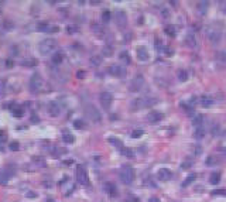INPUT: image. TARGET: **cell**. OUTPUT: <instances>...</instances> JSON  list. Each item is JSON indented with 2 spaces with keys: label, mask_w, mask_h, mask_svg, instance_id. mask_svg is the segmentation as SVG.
Segmentation results:
<instances>
[{
  "label": "cell",
  "mask_w": 226,
  "mask_h": 202,
  "mask_svg": "<svg viewBox=\"0 0 226 202\" xmlns=\"http://www.w3.org/2000/svg\"><path fill=\"white\" fill-rule=\"evenodd\" d=\"M62 140L67 144H72V143H75V136L72 133H69L68 130H64L62 131Z\"/></svg>",
  "instance_id": "e0dca14e"
},
{
  "label": "cell",
  "mask_w": 226,
  "mask_h": 202,
  "mask_svg": "<svg viewBox=\"0 0 226 202\" xmlns=\"http://www.w3.org/2000/svg\"><path fill=\"white\" fill-rule=\"evenodd\" d=\"M203 136H205V129H203V126L195 129V139H202Z\"/></svg>",
  "instance_id": "484cf974"
},
{
  "label": "cell",
  "mask_w": 226,
  "mask_h": 202,
  "mask_svg": "<svg viewBox=\"0 0 226 202\" xmlns=\"http://www.w3.org/2000/svg\"><path fill=\"white\" fill-rule=\"evenodd\" d=\"M154 103H155V100H148V99H144V98H138V99L133 100L130 108H132L133 112H136V110H140V109H143V108H147V106L154 105Z\"/></svg>",
  "instance_id": "277c9868"
},
{
  "label": "cell",
  "mask_w": 226,
  "mask_h": 202,
  "mask_svg": "<svg viewBox=\"0 0 226 202\" xmlns=\"http://www.w3.org/2000/svg\"><path fill=\"white\" fill-rule=\"evenodd\" d=\"M13 64H14V62H13L11 60H7V61H6V66H7V68H13Z\"/></svg>",
  "instance_id": "b9f144b4"
},
{
  "label": "cell",
  "mask_w": 226,
  "mask_h": 202,
  "mask_svg": "<svg viewBox=\"0 0 226 202\" xmlns=\"http://www.w3.org/2000/svg\"><path fill=\"white\" fill-rule=\"evenodd\" d=\"M120 60H121V61H124L126 64H130V57H129V54H127L126 51L120 52Z\"/></svg>",
  "instance_id": "836d02e7"
},
{
  "label": "cell",
  "mask_w": 226,
  "mask_h": 202,
  "mask_svg": "<svg viewBox=\"0 0 226 202\" xmlns=\"http://www.w3.org/2000/svg\"><path fill=\"white\" fill-rule=\"evenodd\" d=\"M8 147H10L11 151H17L20 148V146H19V143H17V141H13V143H10V146H8Z\"/></svg>",
  "instance_id": "74e56055"
},
{
  "label": "cell",
  "mask_w": 226,
  "mask_h": 202,
  "mask_svg": "<svg viewBox=\"0 0 226 202\" xmlns=\"http://www.w3.org/2000/svg\"><path fill=\"white\" fill-rule=\"evenodd\" d=\"M90 64H92L93 66L100 65V64H102V57H100V55H95V57H92V58H90Z\"/></svg>",
  "instance_id": "4316f807"
},
{
  "label": "cell",
  "mask_w": 226,
  "mask_h": 202,
  "mask_svg": "<svg viewBox=\"0 0 226 202\" xmlns=\"http://www.w3.org/2000/svg\"><path fill=\"white\" fill-rule=\"evenodd\" d=\"M73 127L75 129H83L85 127V122L83 120H81V119L73 120Z\"/></svg>",
  "instance_id": "4dcf8cb0"
},
{
  "label": "cell",
  "mask_w": 226,
  "mask_h": 202,
  "mask_svg": "<svg viewBox=\"0 0 226 202\" xmlns=\"http://www.w3.org/2000/svg\"><path fill=\"white\" fill-rule=\"evenodd\" d=\"M7 179H8V175L0 170V184H6V182H7Z\"/></svg>",
  "instance_id": "e575fe53"
},
{
  "label": "cell",
  "mask_w": 226,
  "mask_h": 202,
  "mask_svg": "<svg viewBox=\"0 0 226 202\" xmlns=\"http://www.w3.org/2000/svg\"><path fill=\"white\" fill-rule=\"evenodd\" d=\"M143 133H144V131L138 129V130H134V131H133V133H132V137H133V139H138V137L143 136Z\"/></svg>",
  "instance_id": "d590c367"
},
{
  "label": "cell",
  "mask_w": 226,
  "mask_h": 202,
  "mask_svg": "<svg viewBox=\"0 0 226 202\" xmlns=\"http://www.w3.org/2000/svg\"><path fill=\"white\" fill-rule=\"evenodd\" d=\"M208 38H209V41H211L212 44H219L220 33L219 31H211V33H209V35H208Z\"/></svg>",
  "instance_id": "ac0fdd59"
},
{
  "label": "cell",
  "mask_w": 226,
  "mask_h": 202,
  "mask_svg": "<svg viewBox=\"0 0 226 202\" xmlns=\"http://www.w3.org/2000/svg\"><path fill=\"white\" fill-rule=\"evenodd\" d=\"M220 160L216 156H209L208 158H206V164L208 165H215V164H219Z\"/></svg>",
  "instance_id": "d4e9b609"
},
{
  "label": "cell",
  "mask_w": 226,
  "mask_h": 202,
  "mask_svg": "<svg viewBox=\"0 0 226 202\" xmlns=\"http://www.w3.org/2000/svg\"><path fill=\"white\" fill-rule=\"evenodd\" d=\"M99 102H100L102 108H103L105 110L110 109V106H112V102H113L112 93H109V92H102V93L99 95Z\"/></svg>",
  "instance_id": "52a82bcc"
},
{
  "label": "cell",
  "mask_w": 226,
  "mask_h": 202,
  "mask_svg": "<svg viewBox=\"0 0 226 202\" xmlns=\"http://www.w3.org/2000/svg\"><path fill=\"white\" fill-rule=\"evenodd\" d=\"M76 181L81 185H89V177H88L86 168L83 165H78L76 167Z\"/></svg>",
  "instance_id": "5b68a950"
},
{
  "label": "cell",
  "mask_w": 226,
  "mask_h": 202,
  "mask_svg": "<svg viewBox=\"0 0 226 202\" xmlns=\"http://www.w3.org/2000/svg\"><path fill=\"white\" fill-rule=\"evenodd\" d=\"M103 188H105V191H106L110 196H116V195H117V188H116V185L113 184V182H106Z\"/></svg>",
  "instance_id": "2e32d148"
},
{
  "label": "cell",
  "mask_w": 226,
  "mask_h": 202,
  "mask_svg": "<svg viewBox=\"0 0 226 202\" xmlns=\"http://www.w3.org/2000/svg\"><path fill=\"white\" fill-rule=\"evenodd\" d=\"M192 126H194L195 129H196V127H201V126H203V116H201V114L195 116V119L192 120Z\"/></svg>",
  "instance_id": "7402d4cb"
},
{
  "label": "cell",
  "mask_w": 226,
  "mask_h": 202,
  "mask_svg": "<svg viewBox=\"0 0 226 202\" xmlns=\"http://www.w3.org/2000/svg\"><path fill=\"white\" fill-rule=\"evenodd\" d=\"M102 55H103V57H106V58L112 57V55H113V47L105 45L103 48H102Z\"/></svg>",
  "instance_id": "44dd1931"
},
{
  "label": "cell",
  "mask_w": 226,
  "mask_h": 202,
  "mask_svg": "<svg viewBox=\"0 0 226 202\" xmlns=\"http://www.w3.org/2000/svg\"><path fill=\"white\" fill-rule=\"evenodd\" d=\"M178 79L181 81V82H185V81H188V72L186 71H178Z\"/></svg>",
  "instance_id": "f1b7e54d"
},
{
  "label": "cell",
  "mask_w": 226,
  "mask_h": 202,
  "mask_svg": "<svg viewBox=\"0 0 226 202\" xmlns=\"http://www.w3.org/2000/svg\"><path fill=\"white\" fill-rule=\"evenodd\" d=\"M33 160H34L35 162H38V164H41V167H45V161H44L42 158H38V157H34Z\"/></svg>",
  "instance_id": "ab89813d"
},
{
  "label": "cell",
  "mask_w": 226,
  "mask_h": 202,
  "mask_svg": "<svg viewBox=\"0 0 226 202\" xmlns=\"http://www.w3.org/2000/svg\"><path fill=\"white\" fill-rule=\"evenodd\" d=\"M110 17H112L110 12H103V13H102V20H103V23H109Z\"/></svg>",
  "instance_id": "d6a6232c"
},
{
  "label": "cell",
  "mask_w": 226,
  "mask_h": 202,
  "mask_svg": "<svg viewBox=\"0 0 226 202\" xmlns=\"http://www.w3.org/2000/svg\"><path fill=\"white\" fill-rule=\"evenodd\" d=\"M0 14H2V9H0Z\"/></svg>",
  "instance_id": "681fc988"
},
{
  "label": "cell",
  "mask_w": 226,
  "mask_h": 202,
  "mask_svg": "<svg viewBox=\"0 0 226 202\" xmlns=\"http://www.w3.org/2000/svg\"><path fill=\"white\" fill-rule=\"evenodd\" d=\"M199 102H201V105H202L203 108H209V106H212V105H213V102H215V100L212 99L211 96H202V98H201V100H199Z\"/></svg>",
  "instance_id": "d6986e66"
},
{
  "label": "cell",
  "mask_w": 226,
  "mask_h": 202,
  "mask_svg": "<svg viewBox=\"0 0 226 202\" xmlns=\"http://www.w3.org/2000/svg\"><path fill=\"white\" fill-rule=\"evenodd\" d=\"M121 153H123L127 158H132V157H133V151L130 150V148H123V150H121Z\"/></svg>",
  "instance_id": "8d00e7d4"
},
{
  "label": "cell",
  "mask_w": 226,
  "mask_h": 202,
  "mask_svg": "<svg viewBox=\"0 0 226 202\" xmlns=\"http://www.w3.org/2000/svg\"><path fill=\"white\" fill-rule=\"evenodd\" d=\"M165 33L168 35H171V37H174L175 34H177V31H175V27L174 26H167L165 27Z\"/></svg>",
  "instance_id": "1f68e13d"
},
{
  "label": "cell",
  "mask_w": 226,
  "mask_h": 202,
  "mask_svg": "<svg viewBox=\"0 0 226 202\" xmlns=\"http://www.w3.org/2000/svg\"><path fill=\"white\" fill-rule=\"evenodd\" d=\"M25 195H27V196H31V198H34V196H35V194H34V192H27Z\"/></svg>",
  "instance_id": "7dc6e473"
},
{
  "label": "cell",
  "mask_w": 226,
  "mask_h": 202,
  "mask_svg": "<svg viewBox=\"0 0 226 202\" xmlns=\"http://www.w3.org/2000/svg\"><path fill=\"white\" fill-rule=\"evenodd\" d=\"M148 202H160V199H158L157 196H151V198L148 199Z\"/></svg>",
  "instance_id": "f6af8a7d"
},
{
  "label": "cell",
  "mask_w": 226,
  "mask_h": 202,
  "mask_svg": "<svg viewBox=\"0 0 226 202\" xmlns=\"http://www.w3.org/2000/svg\"><path fill=\"white\" fill-rule=\"evenodd\" d=\"M62 61H64V52L62 51L54 52L52 57H51V62H52L54 65H59V64H62Z\"/></svg>",
  "instance_id": "9a60e30c"
},
{
  "label": "cell",
  "mask_w": 226,
  "mask_h": 202,
  "mask_svg": "<svg viewBox=\"0 0 226 202\" xmlns=\"http://www.w3.org/2000/svg\"><path fill=\"white\" fill-rule=\"evenodd\" d=\"M157 178L158 181H170V179L172 178V173L168 170V168H160V170L157 171Z\"/></svg>",
  "instance_id": "30bf717a"
},
{
  "label": "cell",
  "mask_w": 226,
  "mask_h": 202,
  "mask_svg": "<svg viewBox=\"0 0 226 202\" xmlns=\"http://www.w3.org/2000/svg\"><path fill=\"white\" fill-rule=\"evenodd\" d=\"M196 7H198V12L201 13V14H205L206 12H208V7H209V3L208 2H198V4H196Z\"/></svg>",
  "instance_id": "ffe728a7"
},
{
  "label": "cell",
  "mask_w": 226,
  "mask_h": 202,
  "mask_svg": "<svg viewBox=\"0 0 226 202\" xmlns=\"http://www.w3.org/2000/svg\"><path fill=\"white\" fill-rule=\"evenodd\" d=\"M13 116L14 117H23L24 116V109L23 108H14L13 109Z\"/></svg>",
  "instance_id": "83f0119b"
},
{
  "label": "cell",
  "mask_w": 226,
  "mask_h": 202,
  "mask_svg": "<svg viewBox=\"0 0 226 202\" xmlns=\"http://www.w3.org/2000/svg\"><path fill=\"white\" fill-rule=\"evenodd\" d=\"M23 64H24V66H31L30 64H33V65H35V64H37V61H35V60H30V61H24V62H23Z\"/></svg>",
  "instance_id": "60d3db41"
},
{
  "label": "cell",
  "mask_w": 226,
  "mask_h": 202,
  "mask_svg": "<svg viewBox=\"0 0 226 202\" xmlns=\"http://www.w3.org/2000/svg\"><path fill=\"white\" fill-rule=\"evenodd\" d=\"M144 86V78H143V75H137L136 78H133V81L130 82V85H129V89H130V92H138L141 88Z\"/></svg>",
  "instance_id": "9c48e42d"
},
{
  "label": "cell",
  "mask_w": 226,
  "mask_h": 202,
  "mask_svg": "<svg viewBox=\"0 0 226 202\" xmlns=\"http://www.w3.org/2000/svg\"><path fill=\"white\" fill-rule=\"evenodd\" d=\"M219 181H220V174L218 173H212L211 174V178H209V182H211L212 185H216V184H219Z\"/></svg>",
  "instance_id": "603a6c76"
},
{
  "label": "cell",
  "mask_w": 226,
  "mask_h": 202,
  "mask_svg": "<svg viewBox=\"0 0 226 202\" xmlns=\"http://www.w3.org/2000/svg\"><path fill=\"white\" fill-rule=\"evenodd\" d=\"M85 112H86L88 117H89V119L92 120V122L99 123V122L102 120V114H100V112H99L93 105H88L86 108H85Z\"/></svg>",
  "instance_id": "8992f818"
},
{
  "label": "cell",
  "mask_w": 226,
  "mask_h": 202,
  "mask_svg": "<svg viewBox=\"0 0 226 202\" xmlns=\"http://www.w3.org/2000/svg\"><path fill=\"white\" fill-rule=\"evenodd\" d=\"M48 113H50V116H52V117L59 116V113H61V108H59L58 103L56 102H50L48 103Z\"/></svg>",
  "instance_id": "5bb4252c"
},
{
  "label": "cell",
  "mask_w": 226,
  "mask_h": 202,
  "mask_svg": "<svg viewBox=\"0 0 226 202\" xmlns=\"http://www.w3.org/2000/svg\"><path fill=\"white\" fill-rule=\"evenodd\" d=\"M136 54H137L138 60L143 61V62H146V61L150 60L148 51H147V48H146V47H143V45H140V47H137V48H136Z\"/></svg>",
  "instance_id": "4fadbf2b"
},
{
  "label": "cell",
  "mask_w": 226,
  "mask_h": 202,
  "mask_svg": "<svg viewBox=\"0 0 226 202\" xmlns=\"http://www.w3.org/2000/svg\"><path fill=\"white\" fill-rule=\"evenodd\" d=\"M47 202H54V199H47Z\"/></svg>",
  "instance_id": "c3c4849f"
},
{
  "label": "cell",
  "mask_w": 226,
  "mask_h": 202,
  "mask_svg": "<svg viewBox=\"0 0 226 202\" xmlns=\"http://www.w3.org/2000/svg\"><path fill=\"white\" fill-rule=\"evenodd\" d=\"M107 71H109L110 75H113V77H116V78H124L127 74L126 68H124L123 65H116V64L115 65H110Z\"/></svg>",
  "instance_id": "ba28073f"
},
{
  "label": "cell",
  "mask_w": 226,
  "mask_h": 202,
  "mask_svg": "<svg viewBox=\"0 0 226 202\" xmlns=\"http://www.w3.org/2000/svg\"><path fill=\"white\" fill-rule=\"evenodd\" d=\"M220 9H222V13H226V2L220 3Z\"/></svg>",
  "instance_id": "7bdbcfd3"
},
{
  "label": "cell",
  "mask_w": 226,
  "mask_h": 202,
  "mask_svg": "<svg viewBox=\"0 0 226 202\" xmlns=\"http://www.w3.org/2000/svg\"><path fill=\"white\" fill-rule=\"evenodd\" d=\"M116 24H117L119 29H124L127 26V16L124 12H117L116 13Z\"/></svg>",
  "instance_id": "7c38bea8"
},
{
  "label": "cell",
  "mask_w": 226,
  "mask_h": 202,
  "mask_svg": "<svg viewBox=\"0 0 226 202\" xmlns=\"http://www.w3.org/2000/svg\"><path fill=\"white\" fill-rule=\"evenodd\" d=\"M195 178H196V175H195V174H192V175H188V177H186L185 181L182 182V187H184V188L188 187V185L191 184V182H194V181H195Z\"/></svg>",
  "instance_id": "f546056e"
},
{
  "label": "cell",
  "mask_w": 226,
  "mask_h": 202,
  "mask_svg": "<svg viewBox=\"0 0 226 202\" xmlns=\"http://www.w3.org/2000/svg\"><path fill=\"white\" fill-rule=\"evenodd\" d=\"M109 143H112L115 147H117V148H120V150H123V146H121L123 143H121L119 139H116V137H109Z\"/></svg>",
  "instance_id": "cb8c5ba5"
},
{
  "label": "cell",
  "mask_w": 226,
  "mask_h": 202,
  "mask_svg": "<svg viewBox=\"0 0 226 202\" xmlns=\"http://www.w3.org/2000/svg\"><path fill=\"white\" fill-rule=\"evenodd\" d=\"M119 178L126 185L132 184L133 179H134V170H133L130 165H123V167L119 170Z\"/></svg>",
  "instance_id": "6da1fadb"
},
{
  "label": "cell",
  "mask_w": 226,
  "mask_h": 202,
  "mask_svg": "<svg viewBox=\"0 0 226 202\" xmlns=\"http://www.w3.org/2000/svg\"><path fill=\"white\" fill-rule=\"evenodd\" d=\"M56 48V41L52 40V38H45L38 45V51L41 52L42 55H48Z\"/></svg>",
  "instance_id": "7a4b0ae2"
},
{
  "label": "cell",
  "mask_w": 226,
  "mask_h": 202,
  "mask_svg": "<svg viewBox=\"0 0 226 202\" xmlns=\"http://www.w3.org/2000/svg\"><path fill=\"white\" fill-rule=\"evenodd\" d=\"M163 117H164V114L161 113V112H158V110H151L148 114H147V120H148L151 125H155V123L161 122Z\"/></svg>",
  "instance_id": "8fae6325"
},
{
  "label": "cell",
  "mask_w": 226,
  "mask_h": 202,
  "mask_svg": "<svg viewBox=\"0 0 226 202\" xmlns=\"http://www.w3.org/2000/svg\"><path fill=\"white\" fill-rule=\"evenodd\" d=\"M215 194H216V195H218V194H226V189H219V191H213V195H215Z\"/></svg>",
  "instance_id": "bcb514c9"
},
{
  "label": "cell",
  "mask_w": 226,
  "mask_h": 202,
  "mask_svg": "<svg viewBox=\"0 0 226 202\" xmlns=\"http://www.w3.org/2000/svg\"><path fill=\"white\" fill-rule=\"evenodd\" d=\"M14 27V24L11 23V21H4V29H6V31H7V30H11Z\"/></svg>",
  "instance_id": "f35d334b"
},
{
  "label": "cell",
  "mask_w": 226,
  "mask_h": 202,
  "mask_svg": "<svg viewBox=\"0 0 226 202\" xmlns=\"http://www.w3.org/2000/svg\"><path fill=\"white\" fill-rule=\"evenodd\" d=\"M76 75H78L79 79H82V78H83V75H85V72L83 71H78V72H76Z\"/></svg>",
  "instance_id": "ee69618b"
},
{
  "label": "cell",
  "mask_w": 226,
  "mask_h": 202,
  "mask_svg": "<svg viewBox=\"0 0 226 202\" xmlns=\"http://www.w3.org/2000/svg\"><path fill=\"white\" fill-rule=\"evenodd\" d=\"M41 86H42L41 75H40L38 72H34V74L31 75L30 81H28V89H30L31 93H37V92L41 89Z\"/></svg>",
  "instance_id": "3957f363"
}]
</instances>
